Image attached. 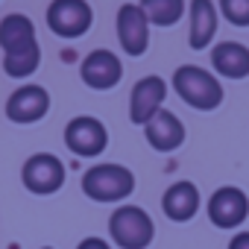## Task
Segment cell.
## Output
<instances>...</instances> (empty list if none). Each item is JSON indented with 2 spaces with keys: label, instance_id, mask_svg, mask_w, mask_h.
Returning a JSON list of instances; mask_svg holds the SVG:
<instances>
[{
  "label": "cell",
  "instance_id": "obj_1",
  "mask_svg": "<svg viewBox=\"0 0 249 249\" xmlns=\"http://www.w3.org/2000/svg\"><path fill=\"white\" fill-rule=\"evenodd\" d=\"M173 91L179 100L196 111H214L223 103V85L214 73L196 65H182L173 73Z\"/></svg>",
  "mask_w": 249,
  "mask_h": 249
},
{
  "label": "cell",
  "instance_id": "obj_2",
  "mask_svg": "<svg viewBox=\"0 0 249 249\" xmlns=\"http://www.w3.org/2000/svg\"><path fill=\"white\" fill-rule=\"evenodd\" d=\"M108 234L117 249H147L156 237V223L141 205H120L108 217Z\"/></svg>",
  "mask_w": 249,
  "mask_h": 249
},
{
  "label": "cell",
  "instance_id": "obj_3",
  "mask_svg": "<svg viewBox=\"0 0 249 249\" xmlns=\"http://www.w3.org/2000/svg\"><path fill=\"white\" fill-rule=\"evenodd\" d=\"M135 191V173L123 164H94L82 176V194L94 202H120Z\"/></svg>",
  "mask_w": 249,
  "mask_h": 249
},
{
  "label": "cell",
  "instance_id": "obj_4",
  "mask_svg": "<svg viewBox=\"0 0 249 249\" xmlns=\"http://www.w3.org/2000/svg\"><path fill=\"white\" fill-rule=\"evenodd\" d=\"M94 24L88 0H53L47 6V27L59 38H82Z\"/></svg>",
  "mask_w": 249,
  "mask_h": 249
},
{
  "label": "cell",
  "instance_id": "obj_5",
  "mask_svg": "<svg viewBox=\"0 0 249 249\" xmlns=\"http://www.w3.org/2000/svg\"><path fill=\"white\" fill-rule=\"evenodd\" d=\"M65 164L59 161V156L53 153H36L24 161V170H21V182L30 194H38V196H47V194H56L62 185H65Z\"/></svg>",
  "mask_w": 249,
  "mask_h": 249
},
{
  "label": "cell",
  "instance_id": "obj_6",
  "mask_svg": "<svg viewBox=\"0 0 249 249\" xmlns=\"http://www.w3.org/2000/svg\"><path fill=\"white\" fill-rule=\"evenodd\" d=\"M65 147L79 156V159H97L108 147V132L103 126V120L79 114L65 126Z\"/></svg>",
  "mask_w": 249,
  "mask_h": 249
},
{
  "label": "cell",
  "instance_id": "obj_7",
  "mask_svg": "<svg viewBox=\"0 0 249 249\" xmlns=\"http://www.w3.org/2000/svg\"><path fill=\"white\" fill-rule=\"evenodd\" d=\"M249 217V196L234 188V185H223L211 194L208 199V220L217 229H237L243 220Z\"/></svg>",
  "mask_w": 249,
  "mask_h": 249
},
{
  "label": "cell",
  "instance_id": "obj_8",
  "mask_svg": "<svg viewBox=\"0 0 249 249\" xmlns=\"http://www.w3.org/2000/svg\"><path fill=\"white\" fill-rule=\"evenodd\" d=\"M167 97V82L161 76H144L132 85V97H129V120L138 123V126H147V123L161 111Z\"/></svg>",
  "mask_w": 249,
  "mask_h": 249
},
{
  "label": "cell",
  "instance_id": "obj_9",
  "mask_svg": "<svg viewBox=\"0 0 249 249\" xmlns=\"http://www.w3.org/2000/svg\"><path fill=\"white\" fill-rule=\"evenodd\" d=\"M117 38L120 47L129 56H141L147 53L150 44V21L144 15V9L138 3H123L117 9Z\"/></svg>",
  "mask_w": 249,
  "mask_h": 249
},
{
  "label": "cell",
  "instance_id": "obj_10",
  "mask_svg": "<svg viewBox=\"0 0 249 249\" xmlns=\"http://www.w3.org/2000/svg\"><path fill=\"white\" fill-rule=\"evenodd\" d=\"M79 76L88 88L94 91H108L114 88L120 79H123V65L120 59L111 53V50H91L85 59H82V68H79Z\"/></svg>",
  "mask_w": 249,
  "mask_h": 249
},
{
  "label": "cell",
  "instance_id": "obj_11",
  "mask_svg": "<svg viewBox=\"0 0 249 249\" xmlns=\"http://www.w3.org/2000/svg\"><path fill=\"white\" fill-rule=\"evenodd\" d=\"M50 111V94L41 85H21L6 100V117L12 123H38Z\"/></svg>",
  "mask_w": 249,
  "mask_h": 249
},
{
  "label": "cell",
  "instance_id": "obj_12",
  "mask_svg": "<svg viewBox=\"0 0 249 249\" xmlns=\"http://www.w3.org/2000/svg\"><path fill=\"white\" fill-rule=\"evenodd\" d=\"M144 135H147V141H150L153 150H159V153H173V150H179V147L185 144V123H182L173 111L161 108V111L147 123V126H144Z\"/></svg>",
  "mask_w": 249,
  "mask_h": 249
},
{
  "label": "cell",
  "instance_id": "obj_13",
  "mask_svg": "<svg viewBox=\"0 0 249 249\" xmlns=\"http://www.w3.org/2000/svg\"><path fill=\"white\" fill-rule=\"evenodd\" d=\"M217 15L220 12H217V6L211 3V0H191V6H188V18H191V24H188V41H191L194 50H205L214 41L217 21H220Z\"/></svg>",
  "mask_w": 249,
  "mask_h": 249
},
{
  "label": "cell",
  "instance_id": "obj_14",
  "mask_svg": "<svg viewBox=\"0 0 249 249\" xmlns=\"http://www.w3.org/2000/svg\"><path fill=\"white\" fill-rule=\"evenodd\" d=\"M161 211L173 223H188L199 211V191L194 182H173L161 196Z\"/></svg>",
  "mask_w": 249,
  "mask_h": 249
},
{
  "label": "cell",
  "instance_id": "obj_15",
  "mask_svg": "<svg viewBox=\"0 0 249 249\" xmlns=\"http://www.w3.org/2000/svg\"><path fill=\"white\" fill-rule=\"evenodd\" d=\"M211 65L226 79H243L249 76V47L237 41H220L211 50Z\"/></svg>",
  "mask_w": 249,
  "mask_h": 249
},
{
  "label": "cell",
  "instance_id": "obj_16",
  "mask_svg": "<svg viewBox=\"0 0 249 249\" xmlns=\"http://www.w3.org/2000/svg\"><path fill=\"white\" fill-rule=\"evenodd\" d=\"M36 24L27 18V15H6L0 21V50L3 53H15V50H24L30 44H36Z\"/></svg>",
  "mask_w": 249,
  "mask_h": 249
},
{
  "label": "cell",
  "instance_id": "obj_17",
  "mask_svg": "<svg viewBox=\"0 0 249 249\" xmlns=\"http://www.w3.org/2000/svg\"><path fill=\"white\" fill-rule=\"evenodd\" d=\"M150 24L156 27H173L185 15V0H141L138 3Z\"/></svg>",
  "mask_w": 249,
  "mask_h": 249
},
{
  "label": "cell",
  "instance_id": "obj_18",
  "mask_svg": "<svg viewBox=\"0 0 249 249\" xmlns=\"http://www.w3.org/2000/svg\"><path fill=\"white\" fill-rule=\"evenodd\" d=\"M38 62H41V47L38 41L24 47V50H15V53H3V71L12 76V79H24L30 73L38 71Z\"/></svg>",
  "mask_w": 249,
  "mask_h": 249
},
{
  "label": "cell",
  "instance_id": "obj_19",
  "mask_svg": "<svg viewBox=\"0 0 249 249\" xmlns=\"http://www.w3.org/2000/svg\"><path fill=\"white\" fill-rule=\"evenodd\" d=\"M220 15L231 27H249V0H220Z\"/></svg>",
  "mask_w": 249,
  "mask_h": 249
},
{
  "label": "cell",
  "instance_id": "obj_20",
  "mask_svg": "<svg viewBox=\"0 0 249 249\" xmlns=\"http://www.w3.org/2000/svg\"><path fill=\"white\" fill-rule=\"evenodd\" d=\"M76 249H111V243L103 237H85V240H79Z\"/></svg>",
  "mask_w": 249,
  "mask_h": 249
},
{
  "label": "cell",
  "instance_id": "obj_21",
  "mask_svg": "<svg viewBox=\"0 0 249 249\" xmlns=\"http://www.w3.org/2000/svg\"><path fill=\"white\" fill-rule=\"evenodd\" d=\"M229 249H249V231H237L229 240Z\"/></svg>",
  "mask_w": 249,
  "mask_h": 249
},
{
  "label": "cell",
  "instance_id": "obj_22",
  "mask_svg": "<svg viewBox=\"0 0 249 249\" xmlns=\"http://www.w3.org/2000/svg\"><path fill=\"white\" fill-rule=\"evenodd\" d=\"M41 249H53V246H41Z\"/></svg>",
  "mask_w": 249,
  "mask_h": 249
}]
</instances>
